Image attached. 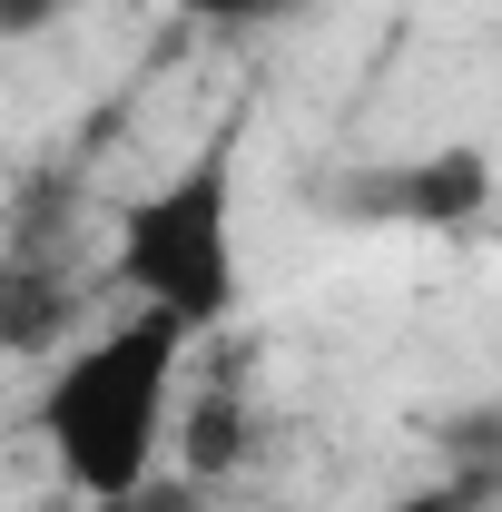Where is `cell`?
<instances>
[{
    "instance_id": "obj_1",
    "label": "cell",
    "mask_w": 502,
    "mask_h": 512,
    "mask_svg": "<svg viewBox=\"0 0 502 512\" xmlns=\"http://www.w3.org/2000/svg\"><path fill=\"white\" fill-rule=\"evenodd\" d=\"M188 345L197 335L178 316L128 306V316L89 325L60 365H50L30 424H40V444H50L69 493H89V503H138V493L158 483L168 434H178V394H188Z\"/></svg>"
},
{
    "instance_id": "obj_2",
    "label": "cell",
    "mask_w": 502,
    "mask_h": 512,
    "mask_svg": "<svg viewBox=\"0 0 502 512\" xmlns=\"http://www.w3.org/2000/svg\"><path fill=\"white\" fill-rule=\"evenodd\" d=\"M109 276L128 306H158L188 335H217L247 296V178H237V128L197 138L188 158L119 207Z\"/></svg>"
},
{
    "instance_id": "obj_3",
    "label": "cell",
    "mask_w": 502,
    "mask_h": 512,
    "mask_svg": "<svg viewBox=\"0 0 502 512\" xmlns=\"http://www.w3.org/2000/svg\"><path fill=\"white\" fill-rule=\"evenodd\" d=\"M394 207L424 217V227H463V217L493 207V158L483 148H434V158L394 168Z\"/></svg>"
},
{
    "instance_id": "obj_4",
    "label": "cell",
    "mask_w": 502,
    "mask_h": 512,
    "mask_svg": "<svg viewBox=\"0 0 502 512\" xmlns=\"http://www.w3.org/2000/svg\"><path fill=\"white\" fill-rule=\"evenodd\" d=\"M306 512H473V483H414V493H365V503H306Z\"/></svg>"
},
{
    "instance_id": "obj_5",
    "label": "cell",
    "mask_w": 502,
    "mask_h": 512,
    "mask_svg": "<svg viewBox=\"0 0 502 512\" xmlns=\"http://www.w3.org/2000/svg\"><path fill=\"white\" fill-rule=\"evenodd\" d=\"M178 20H197V30H256V20H286L296 0H168Z\"/></svg>"
},
{
    "instance_id": "obj_6",
    "label": "cell",
    "mask_w": 502,
    "mask_h": 512,
    "mask_svg": "<svg viewBox=\"0 0 502 512\" xmlns=\"http://www.w3.org/2000/svg\"><path fill=\"white\" fill-rule=\"evenodd\" d=\"M50 20H69V0H0V40H40Z\"/></svg>"
}]
</instances>
